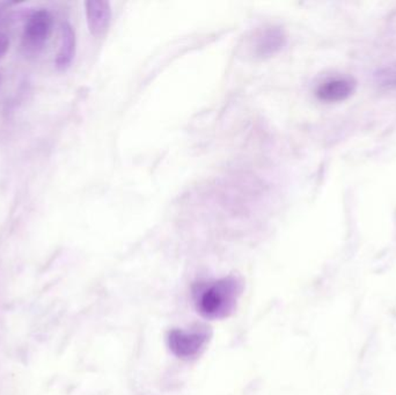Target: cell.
Masks as SVG:
<instances>
[{
    "label": "cell",
    "instance_id": "cell-2",
    "mask_svg": "<svg viewBox=\"0 0 396 395\" xmlns=\"http://www.w3.org/2000/svg\"><path fill=\"white\" fill-rule=\"evenodd\" d=\"M52 28L51 14L46 10L30 15L23 30V46L28 54H37L49 39Z\"/></svg>",
    "mask_w": 396,
    "mask_h": 395
},
{
    "label": "cell",
    "instance_id": "cell-3",
    "mask_svg": "<svg viewBox=\"0 0 396 395\" xmlns=\"http://www.w3.org/2000/svg\"><path fill=\"white\" fill-rule=\"evenodd\" d=\"M205 330H173L169 334V348L179 358L190 359L197 356L208 342Z\"/></svg>",
    "mask_w": 396,
    "mask_h": 395
},
{
    "label": "cell",
    "instance_id": "cell-4",
    "mask_svg": "<svg viewBox=\"0 0 396 395\" xmlns=\"http://www.w3.org/2000/svg\"><path fill=\"white\" fill-rule=\"evenodd\" d=\"M285 43L286 35L280 27L268 26L254 35L252 48L255 57L266 58L280 51Z\"/></svg>",
    "mask_w": 396,
    "mask_h": 395
},
{
    "label": "cell",
    "instance_id": "cell-7",
    "mask_svg": "<svg viewBox=\"0 0 396 395\" xmlns=\"http://www.w3.org/2000/svg\"><path fill=\"white\" fill-rule=\"evenodd\" d=\"M75 34L71 25L68 23H63L62 42L58 54L56 57V66L61 71H66L71 65L75 55Z\"/></svg>",
    "mask_w": 396,
    "mask_h": 395
},
{
    "label": "cell",
    "instance_id": "cell-1",
    "mask_svg": "<svg viewBox=\"0 0 396 395\" xmlns=\"http://www.w3.org/2000/svg\"><path fill=\"white\" fill-rule=\"evenodd\" d=\"M241 294L240 282L228 277L202 285L196 292V304L208 319H223L233 312Z\"/></svg>",
    "mask_w": 396,
    "mask_h": 395
},
{
    "label": "cell",
    "instance_id": "cell-8",
    "mask_svg": "<svg viewBox=\"0 0 396 395\" xmlns=\"http://www.w3.org/2000/svg\"><path fill=\"white\" fill-rule=\"evenodd\" d=\"M8 46H10V42H8L7 36L5 34L0 33V58L6 54Z\"/></svg>",
    "mask_w": 396,
    "mask_h": 395
},
{
    "label": "cell",
    "instance_id": "cell-5",
    "mask_svg": "<svg viewBox=\"0 0 396 395\" xmlns=\"http://www.w3.org/2000/svg\"><path fill=\"white\" fill-rule=\"evenodd\" d=\"M356 89V82L350 78H331L318 85L315 95L325 102H340L349 98Z\"/></svg>",
    "mask_w": 396,
    "mask_h": 395
},
{
    "label": "cell",
    "instance_id": "cell-6",
    "mask_svg": "<svg viewBox=\"0 0 396 395\" xmlns=\"http://www.w3.org/2000/svg\"><path fill=\"white\" fill-rule=\"evenodd\" d=\"M86 18L92 35L102 36L107 32L111 19V5L107 1H86Z\"/></svg>",
    "mask_w": 396,
    "mask_h": 395
}]
</instances>
